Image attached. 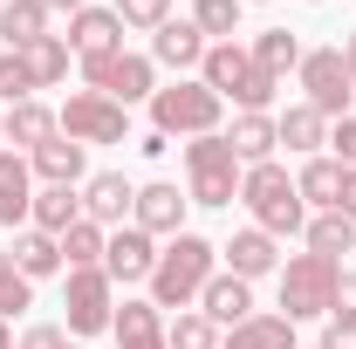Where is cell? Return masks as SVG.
<instances>
[{"label": "cell", "mask_w": 356, "mask_h": 349, "mask_svg": "<svg viewBox=\"0 0 356 349\" xmlns=\"http://www.w3.org/2000/svg\"><path fill=\"white\" fill-rule=\"evenodd\" d=\"M220 274V247L206 240V233H172L165 247H158V267H151V302L158 308H192L206 295V281Z\"/></svg>", "instance_id": "obj_1"}, {"label": "cell", "mask_w": 356, "mask_h": 349, "mask_svg": "<svg viewBox=\"0 0 356 349\" xmlns=\"http://www.w3.org/2000/svg\"><path fill=\"white\" fill-rule=\"evenodd\" d=\"M240 206H247V213H254V226H261V233H274V240L309 226V206H302L295 178H288V165H274V158L240 172Z\"/></svg>", "instance_id": "obj_2"}, {"label": "cell", "mask_w": 356, "mask_h": 349, "mask_svg": "<svg viewBox=\"0 0 356 349\" xmlns=\"http://www.w3.org/2000/svg\"><path fill=\"white\" fill-rule=\"evenodd\" d=\"M240 158H233V144H226V131H213V137H185V199L192 206H233L240 199Z\"/></svg>", "instance_id": "obj_3"}, {"label": "cell", "mask_w": 356, "mask_h": 349, "mask_svg": "<svg viewBox=\"0 0 356 349\" xmlns=\"http://www.w3.org/2000/svg\"><path fill=\"white\" fill-rule=\"evenodd\" d=\"M220 110L226 103L199 76H178V83H158V96H151V131L158 137H213Z\"/></svg>", "instance_id": "obj_4"}, {"label": "cell", "mask_w": 356, "mask_h": 349, "mask_svg": "<svg viewBox=\"0 0 356 349\" xmlns=\"http://www.w3.org/2000/svg\"><path fill=\"white\" fill-rule=\"evenodd\" d=\"M336 281H343V261L288 254V261H281V315H288V322H315V315H329Z\"/></svg>", "instance_id": "obj_5"}, {"label": "cell", "mask_w": 356, "mask_h": 349, "mask_svg": "<svg viewBox=\"0 0 356 349\" xmlns=\"http://www.w3.org/2000/svg\"><path fill=\"white\" fill-rule=\"evenodd\" d=\"M295 76H302V103H309V110H322L329 124H336V117H350V103H356V69H350V55H343V48H309Z\"/></svg>", "instance_id": "obj_6"}, {"label": "cell", "mask_w": 356, "mask_h": 349, "mask_svg": "<svg viewBox=\"0 0 356 349\" xmlns=\"http://www.w3.org/2000/svg\"><path fill=\"white\" fill-rule=\"evenodd\" d=\"M83 89L124 103V110H131V103H151V96H158V62H151V55H131V48L96 55V62H83Z\"/></svg>", "instance_id": "obj_7"}, {"label": "cell", "mask_w": 356, "mask_h": 349, "mask_svg": "<svg viewBox=\"0 0 356 349\" xmlns=\"http://www.w3.org/2000/svg\"><path fill=\"white\" fill-rule=\"evenodd\" d=\"M55 124L62 137H76V144H131V110L124 103H110V96H96V89H76L62 110H55Z\"/></svg>", "instance_id": "obj_8"}, {"label": "cell", "mask_w": 356, "mask_h": 349, "mask_svg": "<svg viewBox=\"0 0 356 349\" xmlns=\"http://www.w3.org/2000/svg\"><path fill=\"white\" fill-rule=\"evenodd\" d=\"M62 308H69V336H103L110 315H117V281L103 267H69Z\"/></svg>", "instance_id": "obj_9"}, {"label": "cell", "mask_w": 356, "mask_h": 349, "mask_svg": "<svg viewBox=\"0 0 356 349\" xmlns=\"http://www.w3.org/2000/svg\"><path fill=\"white\" fill-rule=\"evenodd\" d=\"M185 192H178L172 178H151V185H137V206H131V226H144L151 240H172V233H185Z\"/></svg>", "instance_id": "obj_10"}, {"label": "cell", "mask_w": 356, "mask_h": 349, "mask_svg": "<svg viewBox=\"0 0 356 349\" xmlns=\"http://www.w3.org/2000/svg\"><path fill=\"white\" fill-rule=\"evenodd\" d=\"M151 267H158V240L144 226H117L110 247H103V274L117 288H131V281H151Z\"/></svg>", "instance_id": "obj_11"}, {"label": "cell", "mask_w": 356, "mask_h": 349, "mask_svg": "<svg viewBox=\"0 0 356 349\" xmlns=\"http://www.w3.org/2000/svg\"><path fill=\"white\" fill-rule=\"evenodd\" d=\"M131 206H137V185H131L124 172H96V178H83V219H96L103 233L131 226Z\"/></svg>", "instance_id": "obj_12"}, {"label": "cell", "mask_w": 356, "mask_h": 349, "mask_svg": "<svg viewBox=\"0 0 356 349\" xmlns=\"http://www.w3.org/2000/svg\"><path fill=\"white\" fill-rule=\"evenodd\" d=\"M69 48H76V62L117 55V48H124V21H117V7H96V0H89L83 14H69Z\"/></svg>", "instance_id": "obj_13"}, {"label": "cell", "mask_w": 356, "mask_h": 349, "mask_svg": "<svg viewBox=\"0 0 356 349\" xmlns=\"http://www.w3.org/2000/svg\"><path fill=\"white\" fill-rule=\"evenodd\" d=\"M220 267L240 274V281H261V274H281V247H274V233H261V226H240L220 247Z\"/></svg>", "instance_id": "obj_14"}, {"label": "cell", "mask_w": 356, "mask_h": 349, "mask_svg": "<svg viewBox=\"0 0 356 349\" xmlns=\"http://www.w3.org/2000/svg\"><path fill=\"white\" fill-rule=\"evenodd\" d=\"M199 315H206V322H213V329H240V322H247V315H254V281H240V274H213V281H206V295H199Z\"/></svg>", "instance_id": "obj_15"}, {"label": "cell", "mask_w": 356, "mask_h": 349, "mask_svg": "<svg viewBox=\"0 0 356 349\" xmlns=\"http://www.w3.org/2000/svg\"><path fill=\"white\" fill-rule=\"evenodd\" d=\"M28 172L42 178V185H83V178H89V151L76 144V137L55 131L42 151H28Z\"/></svg>", "instance_id": "obj_16"}, {"label": "cell", "mask_w": 356, "mask_h": 349, "mask_svg": "<svg viewBox=\"0 0 356 349\" xmlns=\"http://www.w3.org/2000/svg\"><path fill=\"white\" fill-rule=\"evenodd\" d=\"M35 213V172L14 144H0V226H28Z\"/></svg>", "instance_id": "obj_17"}, {"label": "cell", "mask_w": 356, "mask_h": 349, "mask_svg": "<svg viewBox=\"0 0 356 349\" xmlns=\"http://www.w3.org/2000/svg\"><path fill=\"white\" fill-rule=\"evenodd\" d=\"M206 48H213V42H206V35L192 28V14H185V21H165V28L151 35V62L185 76V69H199V62H206Z\"/></svg>", "instance_id": "obj_18"}, {"label": "cell", "mask_w": 356, "mask_h": 349, "mask_svg": "<svg viewBox=\"0 0 356 349\" xmlns=\"http://www.w3.org/2000/svg\"><path fill=\"white\" fill-rule=\"evenodd\" d=\"M247 76H254V55H247L240 42H213V48H206V62H199V83L213 89L220 103H233Z\"/></svg>", "instance_id": "obj_19"}, {"label": "cell", "mask_w": 356, "mask_h": 349, "mask_svg": "<svg viewBox=\"0 0 356 349\" xmlns=\"http://www.w3.org/2000/svg\"><path fill=\"white\" fill-rule=\"evenodd\" d=\"M110 336H117V349H172L165 343V308L158 302H124L110 315Z\"/></svg>", "instance_id": "obj_20"}, {"label": "cell", "mask_w": 356, "mask_h": 349, "mask_svg": "<svg viewBox=\"0 0 356 349\" xmlns=\"http://www.w3.org/2000/svg\"><path fill=\"white\" fill-rule=\"evenodd\" d=\"M226 144H233V158H240V165H267V158L281 151V131H274V117H267V110H240V117H233V131H226Z\"/></svg>", "instance_id": "obj_21"}, {"label": "cell", "mask_w": 356, "mask_h": 349, "mask_svg": "<svg viewBox=\"0 0 356 349\" xmlns=\"http://www.w3.org/2000/svg\"><path fill=\"white\" fill-rule=\"evenodd\" d=\"M220 349H302V343H295V322H288L281 308H274V315L254 308L240 329H226V336H220Z\"/></svg>", "instance_id": "obj_22"}, {"label": "cell", "mask_w": 356, "mask_h": 349, "mask_svg": "<svg viewBox=\"0 0 356 349\" xmlns=\"http://www.w3.org/2000/svg\"><path fill=\"white\" fill-rule=\"evenodd\" d=\"M7 254H14V267H21L28 281H48V274H62V267H69V261H62V240L42 233V226H21Z\"/></svg>", "instance_id": "obj_23"}, {"label": "cell", "mask_w": 356, "mask_h": 349, "mask_svg": "<svg viewBox=\"0 0 356 349\" xmlns=\"http://www.w3.org/2000/svg\"><path fill=\"white\" fill-rule=\"evenodd\" d=\"M55 131H62V124H55V110H48L42 96H28V103H14V110H7V144H14L21 158H28V151H42Z\"/></svg>", "instance_id": "obj_24"}, {"label": "cell", "mask_w": 356, "mask_h": 349, "mask_svg": "<svg viewBox=\"0 0 356 349\" xmlns=\"http://www.w3.org/2000/svg\"><path fill=\"white\" fill-rule=\"evenodd\" d=\"M76 219H83V192H76V185H35V213H28V226H42V233L62 240Z\"/></svg>", "instance_id": "obj_25"}, {"label": "cell", "mask_w": 356, "mask_h": 349, "mask_svg": "<svg viewBox=\"0 0 356 349\" xmlns=\"http://www.w3.org/2000/svg\"><path fill=\"white\" fill-rule=\"evenodd\" d=\"M42 35H48V7L42 0H7V7H0V48H7V55L35 48Z\"/></svg>", "instance_id": "obj_26"}, {"label": "cell", "mask_w": 356, "mask_h": 349, "mask_svg": "<svg viewBox=\"0 0 356 349\" xmlns=\"http://www.w3.org/2000/svg\"><path fill=\"white\" fill-rule=\"evenodd\" d=\"M247 55H254V69H267V76H288V69H302V35L295 28H261L254 42H247Z\"/></svg>", "instance_id": "obj_27"}, {"label": "cell", "mask_w": 356, "mask_h": 349, "mask_svg": "<svg viewBox=\"0 0 356 349\" xmlns=\"http://www.w3.org/2000/svg\"><path fill=\"white\" fill-rule=\"evenodd\" d=\"M295 192H302V206L315 213H336V192H343V165L322 151V158H302V172H295Z\"/></svg>", "instance_id": "obj_28"}, {"label": "cell", "mask_w": 356, "mask_h": 349, "mask_svg": "<svg viewBox=\"0 0 356 349\" xmlns=\"http://www.w3.org/2000/svg\"><path fill=\"white\" fill-rule=\"evenodd\" d=\"M21 62H28V83L35 89H55V83H69L76 48H69V35H42L35 48H21Z\"/></svg>", "instance_id": "obj_29"}, {"label": "cell", "mask_w": 356, "mask_h": 349, "mask_svg": "<svg viewBox=\"0 0 356 349\" xmlns=\"http://www.w3.org/2000/svg\"><path fill=\"white\" fill-rule=\"evenodd\" d=\"M274 131H281V144H288V151L322 158V144H329V117H322V110H309V103H295L288 117H274Z\"/></svg>", "instance_id": "obj_30"}, {"label": "cell", "mask_w": 356, "mask_h": 349, "mask_svg": "<svg viewBox=\"0 0 356 349\" xmlns=\"http://www.w3.org/2000/svg\"><path fill=\"white\" fill-rule=\"evenodd\" d=\"M350 247H356V219H350V213H315V219H309V254L343 261Z\"/></svg>", "instance_id": "obj_31"}, {"label": "cell", "mask_w": 356, "mask_h": 349, "mask_svg": "<svg viewBox=\"0 0 356 349\" xmlns=\"http://www.w3.org/2000/svg\"><path fill=\"white\" fill-rule=\"evenodd\" d=\"M240 14H247V0H192V28L206 42H233L240 35Z\"/></svg>", "instance_id": "obj_32"}, {"label": "cell", "mask_w": 356, "mask_h": 349, "mask_svg": "<svg viewBox=\"0 0 356 349\" xmlns=\"http://www.w3.org/2000/svg\"><path fill=\"white\" fill-rule=\"evenodd\" d=\"M103 247H110V233H103L96 219H76V226L62 233V261L69 267H103Z\"/></svg>", "instance_id": "obj_33"}, {"label": "cell", "mask_w": 356, "mask_h": 349, "mask_svg": "<svg viewBox=\"0 0 356 349\" xmlns=\"http://www.w3.org/2000/svg\"><path fill=\"white\" fill-rule=\"evenodd\" d=\"M165 343L172 349H220V329H213L199 308H178L172 322H165Z\"/></svg>", "instance_id": "obj_34"}, {"label": "cell", "mask_w": 356, "mask_h": 349, "mask_svg": "<svg viewBox=\"0 0 356 349\" xmlns=\"http://www.w3.org/2000/svg\"><path fill=\"white\" fill-rule=\"evenodd\" d=\"M21 308H35V281L14 267V254L0 247V322H14Z\"/></svg>", "instance_id": "obj_35"}, {"label": "cell", "mask_w": 356, "mask_h": 349, "mask_svg": "<svg viewBox=\"0 0 356 349\" xmlns=\"http://www.w3.org/2000/svg\"><path fill=\"white\" fill-rule=\"evenodd\" d=\"M110 7H117L124 35H158V28L172 21V0H110Z\"/></svg>", "instance_id": "obj_36"}, {"label": "cell", "mask_w": 356, "mask_h": 349, "mask_svg": "<svg viewBox=\"0 0 356 349\" xmlns=\"http://www.w3.org/2000/svg\"><path fill=\"white\" fill-rule=\"evenodd\" d=\"M28 96H35V83H28V62L0 48V110H14V103H28Z\"/></svg>", "instance_id": "obj_37"}, {"label": "cell", "mask_w": 356, "mask_h": 349, "mask_svg": "<svg viewBox=\"0 0 356 349\" xmlns=\"http://www.w3.org/2000/svg\"><path fill=\"white\" fill-rule=\"evenodd\" d=\"M274 89H281V76H267V69H254V76L240 83V96H233V103H240V110H267V103H274Z\"/></svg>", "instance_id": "obj_38"}, {"label": "cell", "mask_w": 356, "mask_h": 349, "mask_svg": "<svg viewBox=\"0 0 356 349\" xmlns=\"http://www.w3.org/2000/svg\"><path fill=\"white\" fill-rule=\"evenodd\" d=\"M14 349H76V343H69L62 322H35V329H21V343H14Z\"/></svg>", "instance_id": "obj_39"}, {"label": "cell", "mask_w": 356, "mask_h": 349, "mask_svg": "<svg viewBox=\"0 0 356 349\" xmlns=\"http://www.w3.org/2000/svg\"><path fill=\"white\" fill-rule=\"evenodd\" d=\"M329 144H336V165L356 172V117H336V124H329Z\"/></svg>", "instance_id": "obj_40"}, {"label": "cell", "mask_w": 356, "mask_h": 349, "mask_svg": "<svg viewBox=\"0 0 356 349\" xmlns=\"http://www.w3.org/2000/svg\"><path fill=\"white\" fill-rule=\"evenodd\" d=\"M329 322H356V274L343 267V281H336V302H329Z\"/></svg>", "instance_id": "obj_41"}, {"label": "cell", "mask_w": 356, "mask_h": 349, "mask_svg": "<svg viewBox=\"0 0 356 349\" xmlns=\"http://www.w3.org/2000/svg\"><path fill=\"white\" fill-rule=\"evenodd\" d=\"M315 349H356V322H329V329H322V343Z\"/></svg>", "instance_id": "obj_42"}, {"label": "cell", "mask_w": 356, "mask_h": 349, "mask_svg": "<svg viewBox=\"0 0 356 349\" xmlns=\"http://www.w3.org/2000/svg\"><path fill=\"white\" fill-rule=\"evenodd\" d=\"M336 213H350L356 219V172L343 165V192H336Z\"/></svg>", "instance_id": "obj_43"}, {"label": "cell", "mask_w": 356, "mask_h": 349, "mask_svg": "<svg viewBox=\"0 0 356 349\" xmlns=\"http://www.w3.org/2000/svg\"><path fill=\"white\" fill-rule=\"evenodd\" d=\"M137 151H144V158H165V151H172V137H158V131H144V137H137Z\"/></svg>", "instance_id": "obj_44"}, {"label": "cell", "mask_w": 356, "mask_h": 349, "mask_svg": "<svg viewBox=\"0 0 356 349\" xmlns=\"http://www.w3.org/2000/svg\"><path fill=\"white\" fill-rule=\"evenodd\" d=\"M42 7H48V14H83L89 0H42Z\"/></svg>", "instance_id": "obj_45"}, {"label": "cell", "mask_w": 356, "mask_h": 349, "mask_svg": "<svg viewBox=\"0 0 356 349\" xmlns=\"http://www.w3.org/2000/svg\"><path fill=\"white\" fill-rule=\"evenodd\" d=\"M0 349H14V322H0Z\"/></svg>", "instance_id": "obj_46"}, {"label": "cell", "mask_w": 356, "mask_h": 349, "mask_svg": "<svg viewBox=\"0 0 356 349\" xmlns=\"http://www.w3.org/2000/svg\"><path fill=\"white\" fill-rule=\"evenodd\" d=\"M343 55H350V69H356V35H350V42H343Z\"/></svg>", "instance_id": "obj_47"}, {"label": "cell", "mask_w": 356, "mask_h": 349, "mask_svg": "<svg viewBox=\"0 0 356 349\" xmlns=\"http://www.w3.org/2000/svg\"><path fill=\"white\" fill-rule=\"evenodd\" d=\"M0 144H7V110H0Z\"/></svg>", "instance_id": "obj_48"}, {"label": "cell", "mask_w": 356, "mask_h": 349, "mask_svg": "<svg viewBox=\"0 0 356 349\" xmlns=\"http://www.w3.org/2000/svg\"><path fill=\"white\" fill-rule=\"evenodd\" d=\"M254 7H267V0H254Z\"/></svg>", "instance_id": "obj_49"}, {"label": "cell", "mask_w": 356, "mask_h": 349, "mask_svg": "<svg viewBox=\"0 0 356 349\" xmlns=\"http://www.w3.org/2000/svg\"><path fill=\"white\" fill-rule=\"evenodd\" d=\"M0 7H7V0H0Z\"/></svg>", "instance_id": "obj_50"}]
</instances>
